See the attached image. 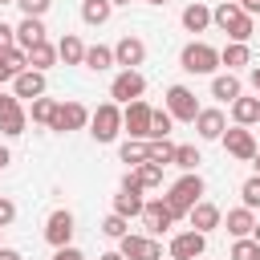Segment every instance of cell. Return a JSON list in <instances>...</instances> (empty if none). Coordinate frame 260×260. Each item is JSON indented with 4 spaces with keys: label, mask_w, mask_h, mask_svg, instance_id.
Masks as SVG:
<instances>
[{
    "label": "cell",
    "mask_w": 260,
    "mask_h": 260,
    "mask_svg": "<svg viewBox=\"0 0 260 260\" xmlns=\"http://www.w3.org/2000/svg\"><path fill=\"white\" fill-rule=\"evenodd\" d=\"M89 134H93V142H114L118 134H122V106H114V102H102L93 114H89Z\"/></svg>",
    "instance_id": "cell-3"
},
{
    "label": "cell",
    "mask_w": 260,
    "mask_h": 260,
    "mask_svg": "<svg viewBox=\"0 0 260 260\" xmlns=\"http://www.w3.org/2000/svg\"><path fill=\"white\" fill-rule=\"evenodd\" d=\"M24 57H28V69H37V73H45V69H49L53 61H57V45H49V41H41V45H32V49H28Z\"/></svg>",
    "instance_id": "cell-27"
},
{
    "label": "cell",
    "mask_w": 260,
    "mask_h": 260,
    "mask_svg": "<svg viewBox=\"0 0 260 260\" xmlns=\"http://www.w3.org/2000/svg\"><path fill=\"white\" fill-rule=\"evenodd\" d=\"M146 4H167V0H146Z\"/></svg>",
    "instance_id": "cell-56"
},
{
    "label": "cell",
    "mask_w": 260,
    "mask_h": 260,
    "mask_svg": "<svg viewBox=\"0 0 260 260\" xmlns=\"http://www.w3.org/2000/svg\"><path fill=\"white\" fill-rule=\"evenodd\" d=\"M12 219H16V203H12V199H4V195H0V228H8V223H12Z\"/></svg>",
    "instance_id": "cell-41"
},
{
    "label": "cell",
    "mask_w": 260,
    "mask_h": 260,
    "mask_svg": "<svg viewBox=\"0 0 260 260\" xmlns=\"http://www.w3.org/2000/svg\"><path fill=\"white\" fill-rule=\"evenodd\" d=\"M256 260H260V244H256Z\"/></svg>",
    "instance_id": "cell-57"
},
{
    "label": "cell",
    "mask_w": 260,
    "mask_h": 260,
    "mask_svg": "<svg viewBox=\"0 0 260 260\" xmlns=\"http://www.w3.org/2000/svg\"><path fill=\"white\" fill-rule=\"evenodd\" d=\"M12 102H16V98H12V93H4V89H0V114H4V110H8V106H12Z\"/></svg>",
    "instance_id": "cell-46"
},
{
    "label": "cell",
    "mask_w": 260,
    "mask_h": 260,
    "mask_svg": "<svg viewBox=\"0 0 260 260\" xmlns=\"http://www.w3.org/2000/svg\"><path fill=\"white\" fill-rule=\"evenodd\" d=\"M167 114H171L175 122H195V114H199L195 93H191L187 85H171V89H167Z\"/></svg>",
    "instance_id": "cell-7"
},
{
    "label": "cell",
    "mask_w": 260,
    "mask_h": 260,
    "mask_svg": "<svg viewBox=\"0 0 260 260\" xmlns=\"http://www.w3.org/2000/svg\"><path fill=\"white\" fill-rule=\"evenodd\" d=\"M232 118H236V126H252V122H260V98H236L232 102Z\"/></svg>",
    "instance_id": "cell-23"
},
{
    "label": "cell",
    "mask_w": 260,
    "mask_h": 260,
    "mask_svg": "<svg viewBox=\"0 0 260 260\" xmlns=\"http://www.w3.org/2000/svg\"><path fill=\"white\" fill-rule=\"evenodd\" d=\"M167 252H171V260H199L207 252V236L203 232H191V228L187 232H175Z\"/></svg>",
    "instance_id": "cell-5"
},
{
    "label": "cell",
    "mask_w": 260,
    "mask_h": 260,
    "mask_svg": "<svg viewBox=\"0 0 260 260\" xmlns=\"http://www.w3.org/2000/svg\"><path fill=\"white\" fill-rule=\"evenodd\" d=\"M110 4H114V8H118V4H130V0H110Z\"/></svg>",
    "instance_id": "cell-53"
},
{
    "label": "cell",
    "mask_w": 260,
    "mask_h": 260,
    "mask_svg": "<svg viewBox=\"0 0 260 260\" xmlns=\"http://www.w3.org/2000/svg\"><path fill=\"white\" fill-rule=\"evenodd\" d=\"M232 4H240V8H244V4H248V0H232Z\"/></svg>",
    "instance_id": "cell-54"
},
{
    "label": "cell",
    "mask_w": 260,
    "mask_h": 260,
    "mask_svg": "<svg viewBox=\"0 0 260 260\" xmlns=\"http://www.w3.org/2000/svg\"><path fill=\"white\" fill-rule=\"evenodd\" d=\"M12 98L16 102H37V98H45V73H37V69H24V73H16L12 77Z\"/></svg>",
    "instance_id": "cell-15"
},
{
    "label": "cell",
    "mask_w": 260,
    "mask_h": 260,
    "mask_svg": "<svg viewBox=\"0 0 260 260\" xmlns=\"http://www.w3.org/2000/svg\"><path fill=\"white\" fill-rule=\"evenodd\" d=\"M45 240H49L53 248H65V244L73 240V211L57 207V211L45 219Z\"/></svg>",
    "instance_id": "cell-12"
},
{
    "label": "cell",
    "mask_w": 260,
    "mask_h": 260,
    "mask_svg": "<svg viewBox=\"0 0 260 260\" xmlns=\"http://www.w3.org/2000/svg\"><path fill=\"white\" fill-rule=\"evenodd\" d=\"M179 65H183L187 73H195V77H203V73H215V69H219V49H211L207 41H191V45H183V53H179Z\"/></svg>",
    "instance_id": "cell-2"
},
{
    "label": "cell",
    "mask_w": 260,
    "mask_h": 260,
    "mask_svg": "<svg viewBox=\"0 0 260 260\" xmlns=\"http://www.w3.org/2000/svg\"><path fill=\"white\" fill-rule=\"evenodd\" d=\"M122 130L130 134V138H138V142H146V134H150V106L138 98V102H130L126 110H122Z\"/></svg>",
    "instance_id": "cell-11"
},
{
    "label": "cell",
    "mask_w": 260,
    "mask_h": 260,
    "mask_svg": "<svg viewBox=\"0 0 260 260\" xmlns=\"http://www.w3.org/2000/svg\"><path fill=\"white\" fill-rule=\"evenodd\" d=\"M219 65H228V73H236L240 65H252V49H248V45L228 41V45L219 49Z\"/></svg>",
    "instance_id": "cell-22"
},
{
    "label": "cell",
    "mask_w": 260,
    "mask_h": 260,
    "mask_svg": "<svg viewBox=\"0 0 260 260\" xmlns=\"http://www.w3.org/2000/svg\"><path fill=\"white\" fill-rule=\"evenodd\" d=\"M16 4H20V12H24V16H37V20H41V16L49 12V4H53V0H16Z\"/></svg>",
    "instance_id": "cell-40"
},
{
    "label": "cell",
    "mask_w": 260,
    "mask_h": 260,
    "mask_svg": "<svg viewBox=\"0 0 260 260\" xmlns=\"http://www.w3.org/2000/svg\"><path fill=\"white\" fill-rule=\"evenodd\" d=\"M228 37H232L236 45H248V41H252V16L244 12V16H240V20H236V24L228 28Z\"/></svg>",
    "instance_id": "cell-36"
},
{
    "label": "cell",
    "mask_w": 260,
    "mask_h": 260,
    "mask_svg": "<svg viewBox=\"0 0 260 260\" xmlns=\"http://www.w3.org/2000/svg\"><path fill=\"white\" fill-rule=\"evenodd\" d=\"M219 142H223V150H228L232 158H240V162H252V154L260 150L248 126H232V130H223V138H219Z\"/></svg>",
    "instance_id": "cell-9"
},
{
    "label": "cell",
    "mask_w": 260,
    "mask_h": 260,
    "mask_svg": "<svg viewBox=\"0 0 260 260\" xmlns=\"http://www.w3.org/2000/svg\"><path fill=\"white\" fill-rule=\"evenodd\" d=\"M142 187L134 183V175H126L122 179V191L114 195V215H122V219H134V215H142Z\"/></svg>",
    "instance_id": "cell-10"
},
{
    "label": "cell",
    "mask_w": 260,
    "mask_h": 260,
    "mask_svg": "<svg viewBox=\"0 0 260 260\" xmlns=\"http://www.w3.org/2000/svg\"><path fill=\"white\" fill-rule=\"evenodd\" d=\"M110 16H114V4H110V0H81V20H85V24L98 28V24H106Z\"/></svg>",
    "instance_id": "cell-26"
},
{
    "label": "cell",
    "mask_w": 260,
    "mask_h": 260,
    "mask_svg": "<svg viewBox=\"0 0 260 260\" xmlns=\"http://www.w3.org/2000/svg\"><path fill=\"white\" fill-rule=\"evenodd\" d=\"M12 45H16V28L0 20V53H4V49H12Z\"/></svg>",
    "instance_id": "cell-42"
},
{
    "label": "cell",
    "mask_w": 260,
    "mask_h": 260,
    "mask_svg": "<svg viewBox=\"0 0 260 260\" xmlns=\"http://www.w3.org/2000/svg\"><path fill=\"white\" fill-rule=\"evenodd\" d=\"M142 223H146V232H150V236H162V232L175 223V215H171V207L162 203V195L142 203Z\"/></svg>",
    "instance_id": "cell-13"
},
{
    "label": "cell",
    "mask_w": 260,
    "mask_h": 260,
    "mask_svg": "<svg viewBox=\"0 0 260 260\" xmlns=\"http://www.w3.org/2000/svg\"><path fill=\"white\" fill-rule=\"evenodd\" d=\"M142 61H146V45H142L138 37L126 32V37L114 45V65H122V69H138Z\"/></svg>",
    "instance_id": "cell-14"
},
{
    "label": "cell",
    "mask_w": 260,
    "mask_h": 260,
    "mask_svg": "<svg viewBox=\"0 0 260 260\" xmlns=\"http://www.w3.org/2000/svg\"><path fill=\"white\" fill-rule=\"evenodd\" d=\"M57 57H61L65 65H81V61H85V45H81V37L65 32V37L57 41Z\"/></svg>",
    "instance_id": "cell-25"
},
{
    "label": "cell",
    "mask_w": 260,
    "mask_h": 260,
    "mask_svg": "<svg viewBox=\"0 0 260 260\" xmlns=\"http://www.w3.org/2000/svg\"><path fill=\"white\" fill-rule=\"evenodd\" d=\"M146 93V77L138 73V69H122L114 81H110V98H114V106H130V102H138Z\"/></svg>",
    "instance_id": "cell-4"
},
{
    "label": "cell",
    "mask_w": 260,
    "mask_h": 260,
    "mask_svg": "<svg viewBox=\"0 0 260 260\" xmlns=\"http://www.w3.org/2000/svg\"><path fill=\"white\" fill-rule=\"evenodd\" d=\"M187 219H191V232H203V236H207V232H215V228L223 223V211H219L215 203L199 199V203H195V207L187 211Z\"/></svg>",
    "instance_id": "cell-16"
},
{
    "label": "cell",
    "mask_w": 260,
    "mask_h": 260,
    "mask_svg": "<svg viewBox=\"0 0 260 260\" xmlns=\"http://www.w3.org/2000/svg\"><path fill=\"white\" fill-rule=\"evenodd\" d=\"M0 260H24V256H20L16 248H0Z\"/></svg>",
    "instance_id": "cell-45"
},
{
    "label": "cell",
    "mask_w": 260,
    "mask_h": 260,
    "mask_svg": "<svg viewBox=\"0 0 260 260\" xmlns=\"http://www.w3.org/2000/svg\"><path fill=\"white\" fill-rule=\"evenodd\" d=\"M81 126H89V110L81 102H57V114H53V126L49 130L69 134V130H81Z\"/></svg>",
    "instance_id": "cell-8"
},
{
    "label": "cell",
    "mask_w": 260,
    "mask_h": 260,
    "mask_svg": "<svg viewBox=\"0 0 260 260\" xmlns=\"http://www.w3.org/2000/svg\"><path fill=\"white\" fill-rule=\"evenodd\" d=\"M53 114H57V102H53V98H37V102L28 106V118L41 122V126H53Z\"/></svg>",
    "instance_id": "cell-32"
},
{
    "label": "cell",
    "mask_w": 260,
    "mask_h": 260,
    "mask_svg": "<svg viewBox=\"0 0 260 260\" xmlns=\"http://www.w3.org/2000/svg\"><path fill=\"white\" fill-rule=\"evenodd\" d=\"M130 175H134V183H138L142 191H154V187L162 183V167H154V162H138Z\"/></svg>",
    "instance_id": "cell-31"
},
{
    "label": "cell",
    "mask_w": 260,
    "mask_h": 260,
    "mask_svg": "<svg viewBox=\"0 0 260 260\" xmlns=\"http://www.w3.org/2000/svg\"><path fill=\"white\" fill-rule=\"evenodd\" d=\"M53 260H85V256H81V248L65 244V248H53Z\"/></svg>",
    "instance_id": "cell-43"
},
{
    "label": "cell",
    "mask_w": 260,
    "mask_h": 260,
    "mask_svg": "<svg viewBox=\"0 0 260 260\" xmlns=\"http://www.w3.org/2000/svg\"><path fill=\"white\" fill-rule=\"evenodd\" d=\"M252 167H256V175H260V150H256V154H252Z\"/></svg>",
    "instance_id": "cell-51"
},
{
    "label": "cell",
    "mask_w": 260,
    "mask_h": 260,
    "mask_svg": "<svg viewBox=\"0 0 260 260\" xmlns=\"http://www.w3.org/2000/svg\"><path fill=\"white\" fill-rule=\"evenodd\" d=\"M4 4H16V0H0V8H4Z\"/></svg>",
    "instance_id": "cell-55"
},
{
    "label": "cell",
    "mask_w": 260,
    "mask_h": 260,
    "mask_svg": "<svg viewBox=\"0 0 260 260\" xmlns=\"http://www.w3.org/2000/svg\"><path fill=\"white\" fill-rule=\"evenodd\" d=\"M8 162H12V154H8V146H0V171H4Z\"/></svg>",
    "instance_id": "cell-48"
},
{
    "label": "cell",
    "mask_w": 260,
    "mask_h": 260,
    "mask_svg": "<svg viewBox=\"0 0 260 260\" xmlns=\"http://www.w3.org/2000/svg\"><path fill=\"white\" fill-rule=\"evenodd\" d=\"M45 41V20H37V16H24L20 24H16V49H32V45H41Z\"/></svg>",
    "instance_id": "cell-19"
},
{
    "label": "cell",
    "mask_w": 260,
    "mask_h": 260,
    "mask_svg": "<svg viewBox=\"0 0 260 260\" xmlns=\"http://www.w3.org/2000/svg\"><path fill=\"white\" fill-rule=\"evenodd\" d=\"M244 12H248V16H256V12H260V0H248V4H244Z\"/></svg>",
    "instance_id": "cell-47"
},
{
    "label": "cell",
    "mask_w": 260,
    "mask_h": 260,
    "mask_svg": "<svg viewBox=\"0 0 260 260\" xmlns=\"http://www.w3.org/2000/svg\"><path fill=\"white\" fill-rule=\"evenodd\" d=\"M12 77H16V73H12V65H8V61H4V53H0V85H4V81H12Z\"/></svg>",
    "instance_id": "cell-44"
},
{
    "label": "cell",
    "mask_w": 260,
    "mask_h": 260,
    "mask_svg": "<svg viewBox=\"0 0 260 260\" xmlns=\"http://www.w3.org/2000/svg\"><path fill=\"white\" fill-rule=\"evenodd\" d=\"M240 16H244V8H240V4H232V0H223L219 8H211V24H215L219 32H228V28H232Z\"/></svg>",
    "instance_id": "cell-28"
},
{
    "label": "cell",
    "mask_w": 260,
    "mask_h": 260,
    "mask_svg": "<svg viewBox=\"0 0 260 260\" xmlns=\"http://www.w3.org/2000/svg\"><path fill=\"white\" fill-rule=\"evenodd\" d=\"M98 260H126V256H122V252H102Z\"/></svg>",
    "instance_id": "cell-49"
},
{
    "label": "cell",
    "mask_w": 260,
    "mask_h": 260,
    "mask_svg": "<svg viewBox=\"0 0 260 260\" xmlns=\"http://www.w3.org/2000/svg\"><path fill=\"white\" fill-rule=\"evenodd\" d=\"M240 199H244V207H248V211H256V207H260V175L244 179V187H240Z\"/></svg>",
    "instance_id": "cell-35"
},
{
    "label": "cell",
    "mask_w": 260,
    "mask_h": 260,
    "mask_svg": "<svg viewBox=\"0 0 260 260\" xmlns=\"http://www.w3.org/2000/svg\"><path fill=\"white\" fill-rule=\"evenodd\" d=\"M199 199H203V179H199L195 171H187V175H183V179H179V183L162 195V203L171 207V215H175V219H183V215H187Z\"/></svg>",
    "instance_id": "cell-1"
},
{
    "label": "cell",
    "mask_w": 260,
    "mask_h": 260,
    "mask_svg": "<svg viewBox=\"0 0 260 260\" xmlns=\"http://www.w3.org/2000/svg\"><path fill=\"white\" fill-rule=\"evenodd\" d=\"M207 24H211V8H207V4L195 0V4L183 8V28H187V32H203Z\"/></svg>",
    "instance_id": "cell-24"
},
{
    "label": "cell",
    "mask_w": 260,
    "mask_h": 260,
    "mask_svg": "<svg viewBox=\"0 0 260 260\" xmlns=\"http://www.w3.org/2000/svg\"><path fill=\"white\" fill-rule=\"evenodd\" d=\"M81 65L93 69V73H102V69L114 65V49H106V45H85V61H81Z\"/></svg>",
    "instance_id": "cell-29"
},
{
    "label": "cell",
    "mask_w": 260,
    "mask_h": 260,
    "mask_svg": "<svg viewBox=\"0 0 260 260\" xmlns=\"http://www.w3.org/2000/svg\"><path fill=\"white\" fill-rule=\"evenodd\" d=\"M118 154H122V162H130V167H138V162H146V142H138V138H126Z\"/></svg>",
    "instance_id": "cell-34"
},
{
    "label": "cell",
    "mask_w": 260,
    "mask_h": 260,
    "mask_svg": "<svg viewBox=\"0 0 260 260\" xmlns=\"http://www.w3.org/2000/svg\"><path fill=\"white\" fill-rule=\"evenodd\" d=\"M126 232H130V228H126V219H122V215H114V211H110V215L102 219V236H110V240H122Z\"/></svg>",
    "instance_id": "cell-38"
},
{
    "label": "cell",
    "mask_w": 260,
    "mask_h": 260,
    "mask_svg": "<svg viewBox=\"0 0 260 260\" xmlns=\"http://www.w3.org/2000/svg\"><path fill=\"white\" fill-rule=\"evenodd\" d=\"M232 260H256V240H252V236L236 240V244H232Z\"/></svg>",
    "instance_id": "cell-39"
},
{
    "label": "cell",
    "mask_w": 260,
    "mask_h": 260,
    "mask_svg": "<svg viewBox=\"0 0 260 260\" xmlns=\"http://www.w3.org/2000/svg\"><path fill=\"white\" fill-rule=\"evenodd\" d=\"M118 252L126 256V260H162V244L154 240V236H122L118 240Z\"/></svg>",
    "instance_id": "cell-6"
},
{
    "label": "cell",
    "mask_w": 260,
    "mask_h": 260,
    "mask_svg": "<svg viewBox=\"0 0 260 260\" xmlns=\"http://www.w3.org/2000/svg\"><path fill=\"white\" fill-rule=\"evenodd\" d=\"M146 162H154V167L175 162V142H171V138H154V142H146Z\"/></svg>",
    "instance_id": "cell-30"
},
{
    "label": "cell",
    "mask_w": 260,
    "mask_h": 260,
    "mask_svg": "<svg viewBox=\"0 0 260 260\" xmlns=\"http://www.w3.org/2000/svg\"><path fill=\"white\" fill-rule=\"evenodd\" d=\"M171 126H175V118H171L167 110H150V134H146V142L167 138V134H171Z\"/></svg>",
    "instance_id": "cell-33"
},
{
    "label": "cell",
    "mask_w": 260,
    "mask_h": 260,
    "mask_svg": "<svg viewBox=\"0 0 260 260\" xmlns=\"http://www.w3.org/2000/svg\"><path fill=\"white\" fill-rule=\"evenodd\" d=\"M240 93H244V85H240L236 73H215V77H211V98H219V102H236Z\"/></svg>",
    "instance_id": "cell-20"
},
{
    "label": "cell",
    "mask_w": 260,
    "mask_h": 260,
    "mask_svg": "<svg viewBox=\"0 0 260 260\" xmlns=\"http://www.w3.org/2000/svg\"><path fill=\"white\" fill-rule=\"evenodd\" d=\"M252 240H256V244H260V219H256V228H252Z\"/></svg>",
    "instance_id": "cell-52"
},
{
    "label": "cell",
    "mask_w": 260,
    "mask_h": 260,
    "mask_svg": "<svg viewBox=\"0 0 260 260\" xmlns=\"http://www.w3.org/2000/svg\"><path fill=\"white\" fill-rule=\"evenodd\" d=\"M203 158H199V150L195 146H175V167H183V171H195Z\"/></svg>",
    "instance_id": "cell-37"
},
{
    "label": "cell",
    "mask_w": 260,
    "mask_h": 260,
    "mask_svg": "<svg viewBox=\"0 0 260 260\" xmlns=\"http://www.w3.org/2000/svg\"><path fill=\"white\" fill-rule=\"evenodd\" d=\"M24 130H28V110H24L20 102H12V106L0 114V134H4V138H20Z\"/></svg>",
    "instance_id": "cell-18"
},
{
    "label": "cell",
    "mask_w": 260,
    "mask_h": 260,
    "mask_svg": "<svg viewBox=\"0 0 260 260\" xmlns=\"http://www.w3.org/2000/svg\"><path fill=\"white\" fill-rule=\"evenodd\" d=\"M195 130H199V138L203 142H215V138H223V130H228V118H223V110H199L195 114Z\"/></svg>",
    "instance_id": "cell-17"
},
{
    "label": "cell",
    "mask_w": 260,
    "mask_h": 260,
    "mask_svg": "<svg viewBox=\"0 0 260 260\" xmlns=\"http://www.w3.org/2000/svg\"><path fill=\"white\" fill-rule=\"evenodd\" d=\"M252 89H256V93H260V65H256V69H252Z\"/></svg>",
    "instance_id": "cell-50"
},
{
    "label": "cell",
    "mask_w": 260,
    "mask_h": 260,
    "mask_svg": "<svg viewBox=\"0 0 260 260\" xmlns=\"http://www.w3.org/2000/svg\"><path fill=\"white\" fill-rule=\"evenodd\" d=\"M223 228H228L236 240H244V236H252V228H256V215H252L248 207H232V211H228V219H223Z\"/></svg>",
    "instance_id": "cell-21"
}]
</instances>
